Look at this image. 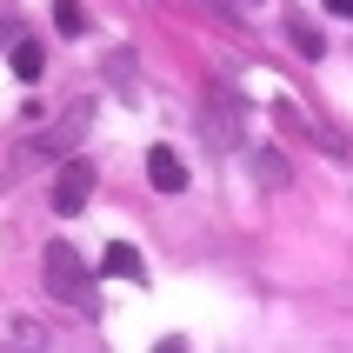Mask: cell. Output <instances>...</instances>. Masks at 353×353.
Instances as JSON below:
<instances>
[{
	"instance_id": "1",
	"label": "cell",
	"mask_w": 353,
	"mask_h": 353,
	"mask_svg": "<svg viewBox=\"0 0 353 353\" xmlns=\"http://www.w3.org/2000/svg\"><path fill=\"white\" fill-rule=\"evenodd\" d=\"M47 294L67 300L74 314H94V274H87L80 254H74V247H60V240L47 247Z\"/></svg>"
},
{
	"instance_id": "2",
	"label": "cell",
	"mask_w": 353,
	"mask_h": 353,
	"mask_svg": "<svg viewBox=\"0 0 353 353\" xmlns=\"http://www.w3.org/2000/svg\"><path fill=\"white\" fill-rule=\"evenodd\" d=\"M87 200H94V160L67 154V160H60V180H54V214H60V220H74Z\"/></svg>"
},
{
	"instance_id": "3",
	"label": "cell",
	"mask_w": 353,
	"mask_h": 353,
	"mask_svg": "<svg viewBox=\"0 0 353 353\" xmlns=\"http://www.w3.org/2000/svg\"><path fill=\"white\" fill-rule=\"evenodd\" d=\"M87 127H94V107H74L67 120H54L47 134H34V140H27V154H74V140L87 134Z\"/></svg>"
},
{
	"instance_id": "4",
	"label": "cell",
	"mask_w": 353,
	"mask_h": 353,
	"mask_svg": "<svg viewBox=\"0 0 353 353\" xmlns=\"http://www.w3.org/2000/svg\"><path fill=\"white\" fill-rule=\"evenodd\" d=\"M147 180H154V194H180V187H187V167H180V154L154 147V154H147Z\"/></svg>"
},
{
	"instance_id": "5",
	"label": "cell",
	"mask_w": 353,
	"mask_h": 353,
	"mask_svg": "<svg viewBox=\"0 0 353 353\" xmlns=\"http://www.w3.org/2000/svg\"><path fill=\"white\" fill-rule=\"evenodd\" d=\"M100 274H120V280H147V267H140V247H127V240H114V247L100 254Z\"/></svg>"
},
{
	"instance_id": "6",
	"label": "cell",
	"mask_w": 353,
	"mask_h": 353,
	"mask_svg": "<svg viewBox=\"0 0 353 353\" xmlns=\"http://www.w3.org/2000/svg\"><path fill=\"white\" fill-rule=\"evenodd\" d=\"M14 74H20V80H40V74H47V54H40V40H14Z\"/></svg>"
},
{
	"instance_id": "7",
	"label": "cell",
	"mask_w": 353,
	"mask_h": 353,
	"mask_svg": "<svg viewBox=\"0 0 353 353\" xmlns=\"http://www.w3.org/2000/svg\"><path fill=\"white\" fill-rule=\"evenodd\" d=\"M54 27H60V34H87V14H80V0H54Z\"/></svg>"
},
{
	"instance_id": "8",
	"label": "cell",
	"mask_w": 353,
	"mask_h": 353,
	"mask_svg": "<svg viewBox=\"0 0 353 353\" xmlns=\"http://www.w3.org/2000/svg\"><path fill=\"white\" fill-rule=\"evenodd\" d=\"M287 40H294V47H300L307 60H314V54H327V47H320V34L307 27V20H287Z\"/></svg>"
},
{
	"instance_id": "9",
	"label": "cell",
	"mask_w": 353,
	"mask_h": 353,
	"mask_svg": "<svg viewBox=\"0 0 353 353\" xmlns=\"http://www.w3.org/2000/svg\"><path fill=\"white\" fill-rule=\"evenodd\" d=\"M327 14H340V20H353V0H320Z\"/></svg>"
}]
</instances>
